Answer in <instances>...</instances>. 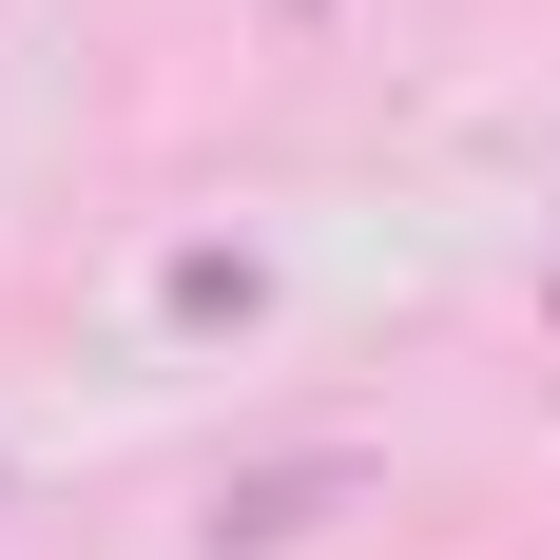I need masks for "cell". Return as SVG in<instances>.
I'll list each match as a JSON object with an SVG mask.
<instances>
[{
  "label": "cell",
  "instance_id": "1",
  "mask_svg": "<svg viewBox=\"0 0 560 560\" xmlns=\"http://www.w3.org/2000/svg\"><path fill=\"white\" fill-rule=\"evenodd\" d=\"M348 503H368V445H271V464H232L194 503V560H310Z\"/></svg>",
  "mask_w": 560,
  "mask_h": 560
},
{
  "label": "cell",
  "instance_id": "2",
  "mask_svg": "<svg viewBox=\"0 0 560 560\" xmlns=\"http://www.w3.org/2000/svg\"><path fill=\"white\" fill-rule=\"evenodd\" d=\"M155 310H174V329H252V310H271V271H252V252H174Z\"/></svg>",
  "mask_w": 560,
  "mask_h": 560
},
{
  "label": "cell",
  "instance_id": "3",
  "mask_svg": "<svg viewBox=\"0 0 560 560\" xmlns=\"http://www.w3.org/2000/svg\"><path fill=\"white\" fill-rule=\"evenodd\" d=\"M271 20H290V39H310V20H329V0H271Z\"/></svg>",
  "mask_w": 560,
  "mask_h": 560
},
{
  "label": "cell",
  "instance_id": "4",
  "mask_svg": "<svg viewBox=\"0 0 560 560\" xmlns=\"http://www.w3.org/2000/svg\"><path fill=\"white\" fill-rule=\"evenodd\" d=\"M541 310H560V252H541Z\"/></svg>",
  "mask_w": 560,
  "mask_h": 560
},
{
  "label": "cell",
  "instance_id": "5",
  "mask_svg": "<svg viewBox=\"0 0 560 560\" xmlns=\"http://www.w3.org/2000/svg\"><path fill=\"white\" fill-rule=\"evenodd\" d=\"M0 503H20V464H0Z\"/></svg>",
  "mask_w": 560,
  "mask_h": 560
}]
</instances>
